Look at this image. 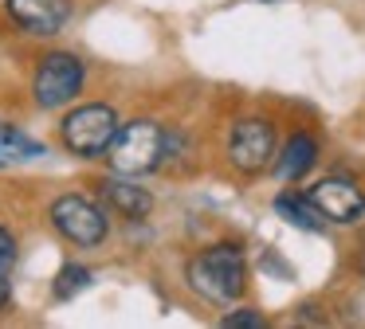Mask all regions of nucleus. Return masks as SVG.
<instances>
[{
  "label": "nucleus",
  "mask_w": 365,
  "mask_h": 329,
  "mask_svg": "<svg viewBox=\"0 0 365 329\" xmlns=\"http://www.w3.org/2000/svg\"><path fill=\"white\" fill-rule=\"evenodd\" d=\"M0 153H20V157H40L43 145L32 137H24L20 130H12V125L0 122Z\"/></svg>",
  "instance_id": "nucleus-13"
},
{
  "label": "nucleus",
  "mask_w": 365,
  "mask_h": 329,
  "mask_svg": "<svg viewBox=\"0 0 365 329\" xmlns=\"http://www.w3.org/2000/svg\"><path fill=\"white\" fill-rule=\"evenodd\" d=\"M118 130H122V118H118V110L106 106V102L75 106L71 114L59 122V137H63V145L71 149L75 157H83V161L106 157V149H110V141L118 137Z\"/></svg>",
  "instance_id": "nucleus-3"
},
{
  "label": "nucleus",
  "mask_w": 365,
  "mask_h": 329,
  "mask_svg": "<svg viewBox=\"0 0 365 329\" xmlns=\"http://www.w3.org/2000/svg\"><path fill=\"white\" fill-rule=\"evenodd\" d=\"M4 12L28 36H56L71 16V0H4Z\"/></svg>",
  "instance_id": "nucleus-8"
},
{
  "label": "nucleus",
  "mask_w": 365,
  "mask_h": 329,
  "mask_svg": "<svg viewBox=\"0 0 365 329\" xmlns=\"http://www.w3.org/2000/svg\"><path fill=\"white\" fill-rule=\"evenodd\" d=\"M87 286H91V271H87V266L67 263L63 271H59V278H56V286H51V294H56L59 302H67V298H75L79 290H87Z\"/></svg>",
  "instance_id": "nucleus-12"
},
{
  "label": "nucleus",
  "mask_w": 365,
  "mask_h": 329,
  "mask_svg": "<svg viewBox=\"0 0 365 329\" xmlns=\"http://www.w3.org/2000/svg\"><path fill=\"white\" fill-rule=\"evenodd\" d=\"M98 192H103L106 208H114L118 216H126V219H145L153 212L150 188L134 184V180H122V172H118V177H110V180H103V184H98Z\"/></svg>",
  "instance_id": "nucleus-10"
},
{
  "label": "nucleus",
  "mask_w": 365,
  "mask_h": 329,
  "mask_svg": "<svg viewBox=\"0 0 365 329\" xmlns=\"http://www.w3.org/2000/svg\"><path fill=\"white\" fill-rule=\"evenodd\" d=\"M318 164V141L314 133H291L287 137V145L275 153V164H271V172H275L279 180H287V184H294V180L310 177V169Z\"/></svg>",
  "instance_id": "nucleus-9"
},
{
  "label": "nucleus",
  "mask_w": 365,
  "mask_h": 329,
  "mask_svg": "<svg viewBox=\"0 0 365 329\" xmlns=\"http://www.w3.org/2000/svg\"><path fill=\"white\" fill-rule=\"evenodd\" d=\"M12 306V286H9V274H0V313Z\"/></svg>",
  "instance_id": "nucleus-16"
},
{
  "label": "nucleus",
  "mask_w": 365,
  "mask_h": 329,
  "mask_svg": "<svg viewBox=\"0 0 365 329\" xmlns=\"http://www.w3.org/2000/svg\"><path fill=\"white\" fill-rule=\"evenodd\" d=\"M106 161L122 177H145L165 161V130L153 118H134L118 130V137L106 149Z\"/></svg>",
  "instance_id": "nucleus-2"
},
{
  "label": "nucleus",
  "mask_w": 365,
  "mask_h": 329,
  "mask_svg": "<svg viewBox=\"0 0 365 329\" xmlns=\"http://www.w3.org/2000/svg\"><path fill=\"white\" fill-rule=\"evenodd\" d=\"M224 153H228L232 169L240 177H259V172H267L275 164V153H279L275 122H267V118H240V122H232Z\"/></svg>",
  "instance_id": "nucleus-4"
},
{
  "label": "nucleus",
  "mask_w": 365,
  "mask_h": 329,
  "mask_svg": "<svg viewBox=\"0 0 365 329\" xmlns=\"http://www.w3.org/2000/svg\"><path fill=\"white\" fill-rule=\"evenodd\" d=\"M220 325L224 329H263L267 321H263L259 313H252V310H232V313H224Z\"/></svg>",
  "instance_id": "nucleus-14"
},
{
  "label": "nucleus",
  "mask_w": 365,
  "mask_h": 329,
  "mask_svg": "<svg viewBox=\"0 0 365 329\" xmlns=\"http://www.w3.org/2000/svg\"><path fill=\"white\" fill-rule=\"evenodd\" d=\"M185 282L197 290L205 302L216 306H228L244 294L247 286V258H244V243L236 239H220V243H208L205 251L189 258L185 266Z\"/></svg>",
  "instance_id": "nucleus-1"
},
{
  "label": "nucleus",
  "mask_w": 365,
  "mask_h": 329,
  "mask_svg": "<svg viewBox=\"0 0 365 329\" xmlns=\"http://www.w3.org/2000/svg\"><path fill=\"white\" fill-rule=\"evenodd\" d=\"M310 200L326 216V224H361L365 219V192L357 180L349 177H322L318 184H310Z\"/></svg>",
  "instance_id": "nucleus-7"
},
{
  "label": "nucleus",
  "mask_w": 365,
  "mask_h": 329,
  "mask_svg": "<svg viewBox=\"0 0 365 329\" xmlns=\"http://www.w3.org/2000/svg\"><path fill=\"white\" fill-rule=\"evenodd\" d=\"M12 266H16V239L9 227H0V274H12Z\"/></svg>",
  "instance_id": "nucleus-15"
},
{
  "label": "nucleus",
  "mask_w": 365,
  "mask_h": 329,
  "mask_svg": "<svg viewBox=\"0 0 365 329\" xmlns=\"http://www.w3.org/2000/svg\"><path fill=\"white\" fill-rule=\"evenodd\" d=\"M51 224H56V231L63 235V239H71L75 247H98V243H106V235H110L106 212L79 192H67L51 204Z\"/></svg>",
  "instance_id": "nucleus-6"
},
{
  "label": "nucleus",
  "mask_w": 365,
  "mask_h": 329,
  "mask_svg": "<svg viewBox=\"0 0 365 329\" xmlns=\"http://www.w3.org/2000/svg\"><path fill=\"white\" fill-rule=\"evenodd\" d=\"M83 78H87V67H83L79 55H71V51H48V55H40L36 75H32V98H36V106L59 110V106H67V102H75V98H79V90H83Z\"/></svg>",
  "instance_id": "nucleus-5"
},
{
  "label": "nucleus",
  "mask_w": 365,
  "mask_h": 329,
  "mask_svg": "<svg viewBox=\"0 0 365 329\" xmlns=\"http://www.w3.org/2000/svg\"><path fill=\"white\" fill-rule=\"evenodd\" d=\"M275 212L291 227H302V231H322V227H326V216L314 208V200L302 196V192H294V188H287V192L275 196Z\"/></svg>",
  "instance_id": "nucleus-11"
}]
</instances>
